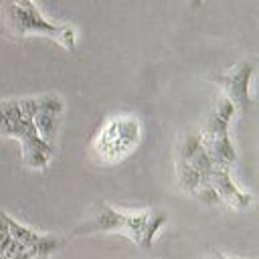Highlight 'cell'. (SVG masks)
<instances>
[{"label": "cell", "mask_w": 259, "mask_h": 259, "mask_svg": "<svg viewBox=\"0 0 259 259\" xmlns=\"http://www.w3.org/2000/svg\"><path fill=\"white\" fill-rule=\"evenodd\" d=\"M146 219H148V210H142V212H119V210H115V208H111V206H107V204H101L97 219H95L91 225L79 229V233L121 231V233H125L134 243L140 245Z\"/></svg>", "instance_id": "2"}, {"label": "cell", "mask_w": 259, "mask_h": 259, "mask_svg": "<svg viewBox=\"0 0 259 259\" xmlns=\"http://www.w3.org/2000/svg\"><path fill=\"white\" fill-rule=\"evenodd\" d=\"M4 20L8 30L18 36L24 34H45L55 38L67 51H75V30L69 24L49 22L38 10L34 0H12L4 8Z\"/></svg>", "instance_id": "1"}, {"label": "cell", "mask_w": 259, "mask_h": 259, "mask_svg": "<svg viewBox=\"0 0 259 259\" xmlns=\"http://www.w3.org/2000/svg\"><path fill=\"white\" fill-rule=\"evenodd\" d=\"M166 219H168V214L164 210H152V212H148V219H146V225H144V231H142V239H140V245L142 247H146V249L152 247L154 237H156L158 229L166 223Z\"/></svg>", "instance_id": "7"}, {"label": "cell", "mask_w": 259, "mask_h": 259, "mask_svg": "<svg viewBox=\"0 0 259 259\" xmlns=\"http://www.w3.org/2000/svg\"><path fill=\"white\" fill-rule=\"evenodd\" d=\"M200 4H202V0H190V6H192V8H198Z\"/></svg>", "instance_id": "13"}, {"label": "cell", "mask_w": 259, "mask_h": 259, "mask_svg": "<svg viewBox=\"0 0 259 259\" xmlns=\"http://www.w3.org/2000/svg\"><path fill=\"white\" fill-rule=\"evenodd\" d=\"M30 259H47V257H30Z\"/></svg>", "instance_id": "15"}, {"label": "cell", "mask_w": 259, "mask_h": 259, "mask_svg": "<svg viewBox=\"0 0 259 259\" xmlns=\"http://www.w3.org/2000/svg\"><path fill=\"white\" fill-rule=\"evenodd\" d=\"M63 245H65V241L59 239V237H55V235H38L36 243L28 249V253L32 257H47L49 259V255L57 253Z\"/></svg>", "instance_id": "8"}, {"label": "cell", "mask_w": 259, "mask_h": 259, "mask_svg": "<svg viewBox=\"0 0 259 259\" xmlns=\"http://www.w3.org/2000/svg\"><path fill=\"white\" fill-rule=\"evenodd\" d=\"M253 73H255V63L243 61V63L231 67L227 73L214 77V83L221 85L223 95L235 105V109L247 111L253 107V99H251V91H249Z\"/></svg>", "instance_id": "3"}, {"label": "cell", "mask_w": 259, "mask_h": 259, "mask_svg": "<svg viewBox=\"0 0 259 259\" xmlns=\"http://www.w3.org/2000/svg\"><path fill=\"white\" fill-rule=\"evenodd\" d=\"M6 223H8V235H10L16 243H20L24 249H30V247L36 243L38 233H34L32 229H28V227L16 223V221L10 219V217H6Z\"/></svg>", "instance_id": "9"}, {"label": "cell", "mask_w": 259, "mask_h": 259, "mask_svg": "<svg viewBox=\"0 0 259 259\" xmlns=\"http://www.w3.org/2000/svg\"><path fill=\"white\" fill-rule=\"evenodd\" d=\"M194 194L198 196V200H200L202 204H208V206H217V204H223V200H221L219 192L214 190V186H212L208 180L200 182V186L194 190Z\"/></svg>", "instance_id": "10"}, {"label": "cell", "mask_w": 259, "mask_h": 259, "mask_svg": "<svg viewBox=\"0 0 259 259\" xmlns=\"http://www.w3.org/2000/svg\"><path fill=\"white\" fill-rule=\"evenodd\" d=\"M6 212H2L0 210V241L4 239V237H8V223H6Z\"/></svg>", "instance_id": "12"}, {"label": "cell", "mask_w": 259, "mask_h": 259, "mask_svg": "<svg viewBox=\"0 0 259 259\" xmlns=\"http://www.w3.org/2000/svg\"><path fill=\"white\" fill-rule=\"evenodd\" d=\"M36 103H38V111H47L57 117L63 113V107H65V103L59 95H40V97H36Z\"/></svg>", "instance_id": "11"}, {"label": "cell", "mask_w": 259, "mask_h": 259, "mask_svg": "<svg viewBox=\"0 0 259 259\" xmlns=\"http://www.w3.org/2000/svg\"><path fill=\"white\" fill-rule=\"evenodd\" d=\"M208 182L214 186V190L219 192L221 200L237 210L247 208L253 202V196L249 192H243L237 188V184L231 178V172L227 166H212V172L208 176Z\"/></svg>", "instance_id": "4"}, {"label": "cell", "mask_w": 259, "mask_h": 259, "mask_svg": "<svg viewBox=\"0 0 259 259\" xmlns=\"http://www.w3.org/2000/svg\"><path fill=\"white\" fill-rule=\"evenodd\" d=\"M176 176H178V184H180V188L182 190H186V192H194L198 186H200V182H204L202 178H200V174L186 162V160H176Z\"/></svg>", "instance_id": "6"}, {"label": "cell", "mask_w": 259, "mask_h": 259, "mask_svg": "<svg viewBox=\"0 0 259 259\" xmlns=\"http://www.w3.org/2000/svg\"><path fill=\"white\" fill-rule=\"evenodd\" d=\"M32 123H34V130H36L38 138L53 146V140H55V134H57V115L47 113V111H36L34 117H32Z\"/></svg>", "instance_id": "5"}, {"label": "cell", "mask_w": 259, "mask_h": 259, "mask_svg": "<svg viewBox=\"0 0 259 259\" xmlns=\"http://www.w3.org/2000/svg\"><path fill=\"white\" fill-rule=\"evenodd\" d=\"M208 259H227V257H225V255H221V253H214V255H210Z\"/></svg>", "instance_id": "14"}]
</instances>
